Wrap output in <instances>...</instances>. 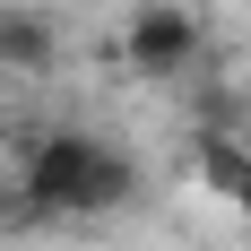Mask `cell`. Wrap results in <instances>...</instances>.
Listing matches in <instances>:
<instances>
[{
	"instance_id": "1",
	"label": "cell",
	"mask_w": 251,
	"mask_h": 251,
	"mask_svg": "<svg viewBox=\"0 0 251 251\" xmlns=\"http://www.w3.org/2000/svg\"><path fill=\"white\" fill-rule=\"evenodd\" d=\"M9 200H26L35 226H87L139 200V165L104 130H26L9 139Z\"/></svg>"
},
{
	"instance_id": "2",
	"label": "cell",
	"mask_w": 251,
	"mask_h": 251,
	"mask_svg": "<svg viewBox=\"0 0 251 251\" xmlns=\"http://www.w3.org/2000/svg\"><path fill=\"white\" fill-rule=\"evenodd\" d=\"M200 52H208V26L182 0H139L122 26V61L139 78H182V70H200Z\"/></svg>"
},
{
	"instance_id": "3",
	"label": "cell",
	"mask_w": 251,
	"mask_h": 251,
	"mask_svg": "<svg viewBox=\"0 0 251 251\" xmlns=\"http://www.w3.org/2000/svg\"><path fill=\"white\" fill-rule=\"evenodd\" d=\"M61 61V26L35 0H0V78H44Z\"/></svg>"
},
{
	"instance_id": "4",
	"label": "cell",
	"mask_w": 251,
	"mask_h": 251,
	"mask_svg": "<svg viewBox=\"0 0 251 251\" xmlns=\"http://www.w3.org/2000/svg\"><path fill=\"white\" fill-rule=\"evenodd\" d=\"M191 182H200L208 200H234V191L251 182V148L234 139V130H200V139H191Z\"/></svg>"
},
{
	"instance_id": "5",
	"label": "cell",
	"mask_w": 251,
	"mask_h": 251,
	"mask_svg": "<svg viewBox=\"0 0 251 251\" xmlns=\"http://www.w3.org/2000/svg\"><path fill=\"white\" fill-rule=\"evenodd\" d=\"M226 208H234V217H243V234H251V182H243V191H234Z\"/></svg>"
},
{
	"instance_id": "6",
	"label": "cell",
	"mask_w": 251,
	"mask_h": 251,
	"mask_svg": "<svg viewBox=\"0 0 251 251\" xmlns=\"http://www.w3.org/2000/svg\"><path fill=\"white\" fill-rule=\"evenodd\" d=\"M0 87H9V78H0Z\"/></svg>"
}]
</instances>
